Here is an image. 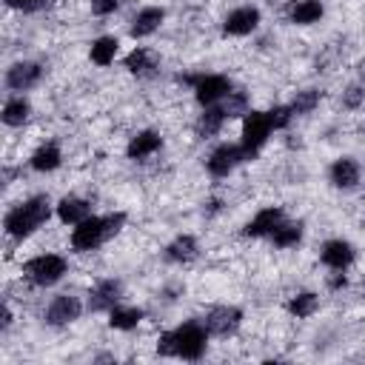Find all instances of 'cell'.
<instances>
[{
    "mask_svg": "<svg viewBox=\"0 0 365 365\" xmlns=\"http://www.w3.org/2000/svg\"><path fill=\"white\" fill-rule=\"evenodd\" d=\"M208 336L211 334L202 322L188 319V322H182L171 331H163L160 339H157V351L163 356H177V359L194 362V359H202V354L208 348Z\"/></svg>",
    "mask_w": 365,
    "mask_h": 365,
    "instance_id": "obj_1",
    "label": "cell"
},
{
    "mask_svg": "<svg viewBox=\"0 0 365 365\" xmlns=\"http://www.w3.org/2000/svg\"><path fill=\"white\" fill-rule=\"evenodd\" d=\"M125 225V211H111V214H88L83 222L71 225L68 245L77 254L97 251L103 242H108L120 228Z\"/></svg>",
    "mask_w": 365,
    "mask_h": 365,
    "instance_id": "obj_2",
    "label": "cell"
},
{
    "mask_svg": "<svg viewBox=\"0 0 365 365\" xmlns=\"http://www.w3.org/2000/svg\"><path fill=\"white\" fill-rule=\"evenodd\" d=\"M51 200L46 194H34L23 202H17L14 208L6 211V220H3V228L11 240H29L31 234H37L48 217H51Z\"/></svg>",
    "mask_w": 365,
    "mask_h": 365,
    "instance_id": "obj_3",
    "label": "cell"
},
{
    "mask_svg": "<svg viewBox=\"0 0 365 365\" xmlns=\"http://www.w3.org/2000/svg\"><path fill=\"white\" fill-rule=\"evenodd\" d=\"M66 274H68V259L57 251H43V254H34L31 259L23 262V277L34 288H51Z\"/></svg>",
    "mask_w": 365,
    "mask_h": 365,
    "instance_id": "obj_4",
    "label": "cell"
},
{
    "mask_svg": "<svg viewBox=\"0 0 365 365\" xmlns=\"http://www.w3.org/2000/svg\"><path fill=\"white\" fill-rule=\"evenodd\" d=\"M274 134V123L268 117V111H254L248 108L242 114V128H240V145L245 151V157H257L262 151V145L268 143V137Z\"/></svg>",
    "mask_w": 365,
    "mask_h": 365,
    "instance_id": "obj_5",
    "label": "cell"
},
{
    "mask_svg": "<svg viewBox=\"0 0 365 365\" xmlns=\"http://www.w3.org/2000/svg\"><path fill=\"white\" fill-rule=\"evenodd\" d=\"M180 83H188V86H191L194 100H197L202 108L222 103V100L234 91V83H231L225 74H191V77H180Z\"/></svg>",
    "mask_w": 365,
    "mask_h": 365,
    "instance_id": "obj_6",
    "label": "cell"
},
{
    "mask_svg": "<svg viewBox=\"0 0 365 365\" xmlns=\"http://www.w3.org/2000/svg\"><path fill=\"white\" fill-rule=\"evenodd\" d=\"M245 151L240 143H220L208 157H205V171L217 180H225L228 174H234L242 163H245Z\"/></svg>",
    "mask_w": 365,
    "mask_h": 365,
    "instance_id": "obj_7",
    "label": "cell"
},
{
    "mask_svg": "<svg viewBox=\"0 0 365 365\" xmlns=\"http://www.w3.org/2000/svg\"><path fill=\"white\" fill-rule=\"evenodd\" d=\"M262 23V14L257 6H237L222 17V34L228 37H248Z\"/></svg>",
    "mask_w": 365,
    "mask_h": 365,
    "instance_id": "obj_8",
    "label": "cell"
},
{
    "mask_svg": "<svg viewBox=\"0 0 365 365\" xmlns=\"http://www.w3.org/2000/svg\"><path fill=\"white\" fill-rule=\"evenodd\" d=\"M80 314H83L80 297H74V294H57V297L46 305L43 319H46V325L63 328V325H71L74 319H80Z\"/></svg>",
    "mask_w": 365,
    "mask_h": 365,
    "instance_id": "obj_9",
    "label": "cell"
},
{
    "mask_svg": "<svg viewBox=\"0 0 365 365\" xmlns=\"http://www.w3.org/2000/svg\"><path fill=\"white\" fill-rule=\"evenodd\" d=\"M43 74H46L43 63H37V60H17V63H11L6 68V86L11 91H29V88H34L43 80Z\"/></svg>",
    "mask_w": 365,
    "mask_h": 365,
    "instance_id": "obj_10",
    "label": "cell"
},
{
    "mask_svg": "<svg viewBox=\"0 0 365 365\" xmlns=\"http://www.w3.org/2000/svg\"><path fill=\"white\" fill-rule=\"evenodd\" d=\"M319 262H322L325 268H331V271H348V268L356 262V248H354L348 240L334 237V240L322 242V248H319Z\"/></svg>",
    "mask_w": 365,
    "mask_h": 365,
    "instance_id": "obj_11",
    "label": "cell"
},
{
    "mask_svg": "<svg viewBox=\"0 0 365 365\" xmlns=\"http://www.w3.org/2000/svg\"><path fill=\"white\" fill-rule=\"evenodd\" d=\"M165 23V9L163 6H143L131 14L128 20V34L134 40H145L151 37L154 31H160V26Z\"/></svg>",
    "mask_w": 365,
    "mask_h": 365,
    "instance_id": "obj_12",
    "label": "cell"
},
{
    "mask_svg": "<svg viewBox=\"0 0 365 365\" xmlns=\"http://www.w3.org/2000/svg\"><path fill=\"white\" fill-rule=\"evenodd\" d=\"M202 325L208 328V334L214 336H231L240 325H242V311L234 308V305H217L205 314Z\"/></svg>",
    "mask_w": 365,
    "mask_h": 365,
    "instance_id": "obj_13",
    "label": "cell"
},
{
    "mask_svg": "<svg viewBox=\"0 0 365 365\" xmlns=\"http://www.w3.org/2000/svg\"><path fill=\"white\" fill-rule=\"evenodd\" d=\"M362 180V168L354 157H336L331 165H328V182L339 191H351L356 188Z\"/></svg>",
    "mask_w": 365,
    "mask_h": 365,
    "instance_id": "obj_14",
    "label": "cell"
},
{
    "mask_svg": "<svg viewBox=\"0 0 365 365\" xmlns=\"http://www.w3.org/2000/svg\"><path fill=\"white\" fill-rule=\"evenodd\" d=\"M285 220V214H282V208L279 205H265V208H259L245 225H242V234L245 237H251V240H262V237H271L274 234V228L279 225Z\"/></svg>",
    "mask_w": 365,
    "mask_h": 365,
    "instance_id": "obj_15",
    "label": "cell"
},
{
    "mask_svg": "<svg viewBox=\"0 0 365 365\" xmlns=\"http://www.w3.org/2000/svg\"><path fill=\"white\" fill-rule=\"evenodd\" d=\"M123 297V285L114 277L97 279L88 291V311H111Z\"/></svg>",
    "mask_w": 365,
    "mask_h": 365,
    "instance_id": "obj_16",
    "label": "cell"
},
{
    "mask_svg": "<svg viewBox=\"0 0 365 365\" xmlns=\"http://www.w3.org/2000/svg\"><path fill=\"white\" fill-rule=\"evenodd\" d=\"M160 148H163V134L154 131V128H143V131H137V134L128 140V145H125V157L134 160V163H143V160L154 157Z\"/></svg>",
    "mask_w": 365,
    "mask_h": 365,
    "instance_id": "obj_17",
    "label": "cell"
},
{
    "mask_svg": "<svg viewBox=\"0 0 365 365\" xmlns=\"http://www.w3.org/2000/svg\"><path fill=\"white\" fill-rule=\"evenodd\" d=\"M63 165V148L57 143H40L31 154H29V168L37 174H51Z\"/></svg>",
    "mask_w": 365,
    "mask_h": 365,
    "instance_id": "obj_18",
    "label": "cell"
},
{
    "mask_svg": "<svg viewBox=\"0 0 365 365\" xmlns=\"http://www.w3.org/2000/svg\"><path fill=\"white\" fill-rule=\"evenodd\" d=\"M54 214H57V220H60L63 225H77V222H83V220L91 214V202H88L86 197L66 194V197L57 200Z\"/></svg>",
    "mask_w": 365,
    "mask_h": 365,
    "instance_id": "obj_19",
    "label": "cell"
},
{
    "mask_svg": "<svg viewBox=\"0 0 365 365\" xmlns=\"http://www.w3.org/2000/svg\"><path fill=\"white\" fill-rule=\"evenodd\" d=\"M322 14H325L322 0H294L288 6V23L294 26H314L322 20Z\"/></svg>",
    "mask_w": 365,
    "mask_h": 365,
    "instance_id": "obj_20",
    "label": "cell"
},
{
    "mask_svg": "<svg viewBox=\"0 0 365 365\" xmlns=\"http://www.w3.org/2000/svg\"><path fill=\"white\" fill-rule=\"evenodd\" d=\"M197 254H200V242L191 234H180V237H174L165 245V259L168 262H177V265H185V262L197 259Z\"/></svg>",
    "mask_w": 365,
    "mask_h": 365,
    "instance_id": "obj_21",
    "label": "cell"
},
{
    "mask_svg": "<svg viewBox=\"0 0 365 365\" xmlns=\"http://www.w3.org/2000/svg\"><path fill=\"white\" fill-rule=\"evenodd\" d=\"M231 120V111L225 103H217V106H208L202 114H200V123H197V131L200 137H214L222 131V125Z\"/></svg>",
    "mask_w": 365,
    "mask_h": 365,
    "instance_id": "obj_22",
    "label": "cell"
},
{
    "mask_svg": "<svg viewBox=\"0 0 365 365\" xmlns=\"http://www.w3.org/2000/svg\"><path fill=\"white\" fill-rule=\"evenodd\" d=\"M117 51H120V40H117L114 34H103V37H94V40H91V46H88V60H91L94 66L106 68V66L114 63Z\"/></svg>",
    "mask_w": 365,
    "mask_h": 365,
    "instance_id": "obj_23",
    "label": "cell"
},
{
    "mask_svg": "<svg viewBox=\"0 0 365 365\" xmlns=\"http://www.w3.org/2000/svg\"><path fill=\"white\" fill-rule=\"evenodd\" d=\"M3 125H9V128H20V125H26L29 123V117H31V103L23 97V94H14V97H9L6 103H3Z\"/></svg>",
    "mask_w": 365,
    "mask_h": 365,
    "instance_id": "obj_24",
    "label": "cell"
},
{
    "mask_svg": "<svg viewBox=\"0 0 365 365\" xmlns=\"http://www.w3.org/2000/svg\"><path fill=\"white\" fill-rule=\"evenodd\" d=\"M123 66H125V71H128V74L145 77V74H151V71L157 68V57H154V51H151V48L137 46V48H131V51L125 54Z\"/></svg>",
    "mask_w": 365,
    "mask_h": 365,
    "instance_id": "obj_25",
    "label": "cell"
},
{
    "mask_svg": "<svg viewBox=\"0 0 365 365\" xmlns=\"http://www.w3.org/2000/svg\"><path fill=\"white\" fill-rule=\"evenodd\" d=\"M140 322H143V308H137V305H120L117 302L108 311V325L114 331H134Z\"/></svg>",
    "mask_w": 365,
    "mask_h": 365,
    "instance_id": "obj_26",
    "label": "cell"
},
{
    "mask_svg": "<svg viewBox=\"0 0 365 365\" xmlns=\"http://www.w3.org/2000/svg\"><path fill=\"white\" fill-rule=\"evenodd\" d=\"M271 242H274V248H282V251H288V248H297V245L302 242V222H294V220H282V222L274 228V234H271Z\"/></svg>",
    "mask_w": 365,
    "mask_h": 365,
    "instance_id": "obj_27",
    "label": "cell"
},
{
    "mask_svg": "<svg viewBox=\"0 0 365 365\" xmlns=\"http://www.w3.org/2000/svg\"><path fill=\"white\" fill-rule=\"evenodd\" d=\"M317 308H319V297H317L314 291H299V294H294V297L288 299V314L297 317V319L314 317Z\"/></svg>",
    "mask_w": 365,
    "mask_h": 365,
    "instance_id": "obj_28",
    "label": "cell"
},
{
    "mask_svg": "<svg viewBox=\"0 0 365 365\" xmlns=\"http://www.w3.org/2000/svg\"><path fill=\"white\" fill-rule=\"evenodd\" d=\"M319 91L317 88H302V91H297L294 94V100L288 103L291 106V111H294V117H305V114H311L317 106H319Z\"/></svg>",
    "mask_w": 365,
    "mask_h": 365,
    "instance_id": "obj_29",
    "label": "cell"
},
{
    "mask_svg": "<svg viewBox=\"0 0 365 365\" xmlns=\"http://www.w3.org/2000/svg\"><path fill=\"white\" fill-rule=\"evenodd\" d=\"M268 117H271V123H274V131H282V128L291 125L294 111H291V106H274V108H268Z\"/></svg>",
    "mask_w": 365,
    "mask_h": 365,
    "instance_id": "obj_30",
    "label": "cell"
},
{
    "mask_svg": "<svg viewBox=\"0 0 365 365\" xmlns=\"http://www.w3.org/2000/svg\"><path fill=\"white\" fill-rule=\"evenodd\" d=\"M51 3H54V0H6V6H9V9L23 11V14L40 11V9H46V6H51Z\"/></svg>",
    "mask_w": 365,
    "mask_h": 365,
    "instance_id": "obj_31",
    "label": "cell"
},
{
    "mask_svg": "<svg viewBox=\"0 0 365 365\" xmlns=\"http://www.w3.org/2000/svg\"><path fill=\"white\" fill-rule=\"evenodd\" d=\"M120 3H123V0H88V6H91V11H94L97 17L114 14V11L120 9Z\"/></svg>",
    "mask_w": 365,
    "mask_h": 365,
    "instance_id": "obj_32",
    "label": "cell"
},
{
    "mask_svg": "<svg viewBox=\"0 0 365 365\" xmlns=\"http://www.w3.org/2000/svg\"><path fill=\"white\" fill-rule=\"evenodd\" d=\"M362 100H365V91H362L359 86H351V88L342 94V103H345L348 108H359V106H362Z\"/></svg>",
    "mask_w": 365,
    "mask_h": 365,
    "instance_id": "obj_33",
    "label": "cell"
},
{
    "mask_svg": "<svg viewBox=\"0 0 365 365\" xmlns=\"http://www.w3.org/2000/svg\"><path fill=\"white\" fill-rule=\"evenodd\" d=\"M328 285H331L334 291H339V288H345V285H348V277H345V271H334V277L328 279Z\"/></svg>",
    "mask_w": 365,
    "mask_h": 365,
    "instance_id": "obj_34",
    "label": "cell"
}]
</instances>
